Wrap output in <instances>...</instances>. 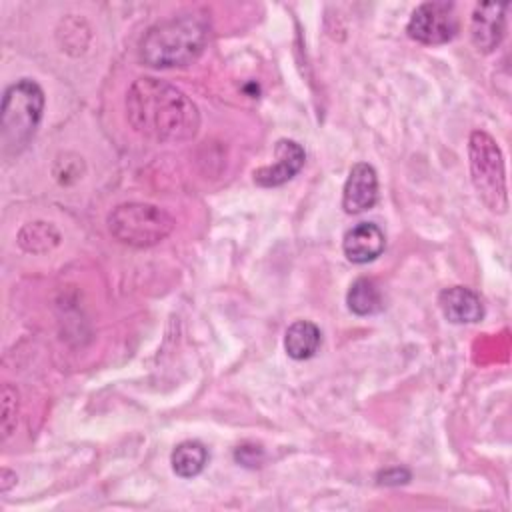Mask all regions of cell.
<instances>
[{
	"instance_id": "6da1fadb",
	"label": "cell",
	"mask_w": 512,
	"mask_h": 512,
	"mask_svg": "<svg viewBox=\"0 0 512 512\" xmlns=\"http://www.w3.org/2000/svg\"><path fill=\"white\" fill-rule=\"evenodd\" d=\"M126 114L130 126L154 142H186L200 128L196 104L176 86L148 76L130 86Z\"/></svg>"
},
{
	"instance_id": "7a4b0ae2",
	"label": "cell",
	"mask_w": 512,
	"mask_h": 512,
	"mask_svg": "<svg viewBox=\"0 0 512 512\" xmlns=\"http://www.w3.org/2000/svg\"><path fill=\"white\" fill-rule=\"evenodd\" d=\"M208 22L200 14H180L156 22L140 42V60L152 68H178L194 62L208 44Z\"/></svg>"
},
{
	"instance_id": "3957f363",
	"label": "cell",
	"mask_w": 512,
	"mask_h": 512,
	"mask_svg": "<svg viewBox=\"0 0 512 512\" xmlns=\"http://www.w3.org/2000/svg\"><path fill=\"white\" fill-rule=\"evenodd\" d=\"M44 110V92L30 80L22 78L10 84L2 98L0 142L6 156L18 154L34 136Z\"/></svg>"
},
{
	"instance_id": "277c9868",
	"label": "cell",
	"mask_w": 512,
	"mask_h": 512,
	"mask_svg": "<svg viewBox=\"0 0 512 512\" xmlns=\"http://www.w3.org/2000/svg\"><path fill=\"white\" fill-rule=\"evenodd\" d=\"M468 158L472 184L480 200L488 210L504 214L508 210V188L500 146L488 132L474 130L468 140Z\"/></svg>"
},
{
	"instance_id": "5b68a950",
	"label": "cell",
	"mask_w": 512,
	"mask_h": 512,
	"mask_svg": "<svg viewBox=\"0 0 512 512\" xmlns=\"http://www.w3.org/2000/svg\"><path fill=\"white\" fill-rule=\"evenodd\" d=\"M174 218L148 202H126L108 214L110 234L132 248H148L162 242L174 230Z\"/></svg>"
},
{
	"instance_id": "8992f818",
	"label": "cell",
	"mask_w": 512,
	"mask_h": 512,
	"mask_svg": "<svg viewBox=\"0 0 512 512\" xmlns=\"http://www.w3.org/2000/svg\"><path fill=\"white\" fill-rule=\"evenodd\" d=\"M458 16L452 2H422L412 12L406 32L412 40L428 46L446 44L458 34Z\"/></svg>"
},
{
	"instance_id": "52a82bcc",
	"label": "cell",
	"mask_w": 512,
	"mask_h": 512,
	"mask_svg": "<svg viewBox=\"0 0 512 512\" xmlns=\"http://www.w3.org/2000/svg\"><path fill=\"white\" fill-rule=\"evenodd\" d=\"M274 156H276L274 164L254 170V182L258 186L272 188L292 180L300 172L306 160L304 148L296 140H288V138H282L276 142Z\"/></svg>"
},
{
	"instance_id": "ba28073f",
	"label": "cell",
	"mask_w": 512,
	"mask_h": 512,
	"mask_svg": "<svg viewBox=\"0 0 512 512\" xmlns=\"http://www.w3.org/2000/svg\"><path fill=\"white\" fill-rule=\"evenodd\" d=\"M378 200V176L368 162H358L350 168L342 190V208L348 214L370 210Z\"/></svg>"
},
{
	"instance_id": "9c48e42d",
	"label": "cell",
	"mask_w": 512,
	"mask_h": 512,
	"mask_svg": "<svg viewBox=\"0 0 512 512\" xmlns=\"http://www.w3.org/2000/svg\"><path fill=\"white\" fill-rule=\"evenodd\" d=\"M508 4H478L470 22V38L478 52H492L504 38Z\"/></svg>"
},
{
	"instance_id": "30bf717a",
	"label": "cell",
	"mask_w": 512,
	"mask_h": 512,
	"mask_svg": "<svg viewBox=\"0 0 512 512\" xmlns=\"http://www.w3.org/2000/svg\"><path fill=\"white\" fill-rule=\"evenodd\" d=\"M386 246L382 228L374 222H360L352 226L342 238L344 256L354 264H366L376 260Z\"/></svg>"
},
{
	"instance_id": "8fae6325",
	"label": "cell",
	"mask_w": 512,
	"mask_h": 512,
	"mask_svg": "<svg viewBox=\"0 0 512 512\" xmlns=\"http://www.w3.org/2000/svg\"><path fill=\"white\" fill-rule=\"evenodd\" d=\"M438 304L444 318L454 324H474L484 316V304L480 296L466 286L444 288L438 296Z\"/></svg>"
},
{
	"instance_id": "7c38bea8",
	"label": "cell",
	"mask_w": 512,
	"mask_h": 512,
	"mask_svg": "<svg viewBox=\"0 0 512 512\" xmlns=\"http://www.w3.org/2000/svg\"><path fill=\"white\" fill-rule=\"evenodd\" d=\"M322 342L320 328L310 320H296L288 326L284 336L286 354L294 360H308L312 358Z\"/></svg>"
},
{
	"instance_id": "4fadbf2b",
	"label": "cell",
	"mask_w": 512,
	"mask_h": 512,
	"mask_svg": "<svg viewBox=\"0 0 512 512\" xmlns=\"http://www.w3.org/2000/svg\"><path fill=\"white\" fill-rule=\"evenodd\" d=\"M346 304L350 312L358 316H372L384 308V298L380 286L372 278H358L350 284Z\"/></svg>"
},
{
	"instance_id": "5bb4252c",
	"label": "cell",
	"mask_w": 512,
	"mask_h": 512,
	"mask_svg": "<svg viewBox=\"0 0 512 512\" xmlns=\"http://www.w3.org/2000/svg\"><path fill=\"white\" fill-rule=\"evenodd\" d=\"M170 464L180 478H194L208 464V450L198 440H184L172 450Z\"/></svg>"
},
{
	"instance_id": "9a60e30c",
	"label": "cell",
	"mask_w": 512,
	"mask_h": 512,
	"mask_svg": "<svg viewBox=\"0 0 512 512\" xmlns=\"http://www.w3.org/2000/svg\"><path fill=\"white\" fill-rule=\"evenodd\" d=\"M60 242V234L58 230L48 224V222H30L26 224L20 234H18V244L26 250V252H34V254H42L52 250L56 244Z\"/></svg>"
},
{
	"instance_id": "2e32d148",
	"label": "cell",
	"mask_w": 512,
	"mask_h": 512,
	"mask_svg": "<svg viewBox=\"0 0 512 512\" xmlns=\"http://www.w3.org/2000/svg\"><path fill=\"white\" fill-rule=\"evenodd\" d=\"M0 404H2V412H0L2 440H8L16 430V414H18V392L12 384L2 386Z\"/></svg>"
},
{
	"instance_id": "e0dca14e",
	"label": "cell",
	"mask_w": 512,
	"mask_h": 512,
	"mask_svg": "<svg viewBox=\"0 0 512 512\" xmlns=\"http://www.w3.org/2000/svg\"><path fill=\"white\" fill-rule=\"evenodd\" d=\"M410 480V472L406 468H390V470H384L380 476H378V482L380 484H390V486H396V484H404Z\"/></svg>"
},
{
	"instance_id": "ac0fdd59",
	"label": "cell",
	"mask_w": 512,
	"mask_h": 512,
	"mask_svg": "<svg viewBox=\"0 0 512 512\" xmlns=\"http://www.w3.org/2000/svg\"><path fill=\"white\" fill-rule=\"evenodd\" d=\"M14 484H16V474L10 472L8 468H4V470L0 472V492L6 494Z\"/></svg>"
}]
</instances>
